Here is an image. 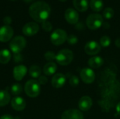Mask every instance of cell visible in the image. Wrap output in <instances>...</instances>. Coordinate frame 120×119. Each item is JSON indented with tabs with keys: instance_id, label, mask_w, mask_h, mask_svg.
Listing matches in <instances>:
<instances>
[{
	"instance_id": "1",
	"label": "cell",
	"mask_w": 120,
	"mask_h": 119,
	"mask_svg": "<svg viewBox=\"0 0 120 119\" xmlns=\"http://www.w3.org/2000/svg\"><path fill=\"white\" fill-rule=\"evenodd\" d=\"M30 17L38 22H43L49 18L51 14L50 6L45 1H39L33 3L29 8Z\"/></svg>"
},
{
	"instance_id": "2",
	"label": "cell",
	"mask_w": 120,
	"mask_h": 119,
	"mask_svg": "<svg viewBox=\"0 0 120 119\" xmlns=\"http://www.w3.org/2000/svg\"><path fill=\"white\" fill-rule=\"evenodd\" d=\"M25 92L30 97H37L40 93V84L34 79H30L25 83Z\"/></svg>"
},
{
	"instance_id": "3",
	"label": "cell",
	"mask_w": 120,
	"mask_h": 119,
	"mask_svg": "<svg viewBox=\"0 0 120 119\" xmlns=\"http://www.w3.org/2000/svg\"><path fill=\"white\" fill-rule=\"evenodd\" d=\"M74 54L72 50L69 49H63L57 53L56 60L59 65L65 66L72 62Z\"/></svg>"
},
{
	"instance_id": "4",
	"label": "cell",
	"mask_w": 120,
	"mask_h": 119,
	"mask_svg": "<svg viewBox=\"0 0 120 119\" xmlns=\"http://www.w3.org/2000/svg\"><path fill=\"white\" fill-rule=\"evenodd\" d=\"M86 26L91 30H96L99 29L103 24V16L98 13L90 14L86 18Z\"/></svg>"
},
{
	"instance_id": "5",
	"label": "cell",
	"mask_w": 120,
	"mask_h": 119,
	"mask_svg": "<svg viewBox=\"0 0 120 119\" xmlns=\"http://www.w3.org/2000/svg\"><path fill=\"white\" fill-rule=\"evenodd\" d=\"M26 43V39L23 36H17L11 40L9 44V47L14 54H18L25 48Z\"/></svg>"
},
{
	"instance_id": "6",
	"label": "cell",
	"mask_w": 120,
	"mask_h": 119,
	"mask_svg": "<svg viewBox=\"0 0 120 119\" xmlns=\"http://www.w3.org/2000/svg\"><path fill=\"white\" fill-rule=\"evenodd\" d=\"M68 34L66 32L62 29H57L54 30L51 34V41L55 46L62 45L67 41Z\"/></svg>"
},
{
	"instance_id": "7",
	"label": "cell",
	"mask_w": 120,
	"mask_h": 119,
	"mask_svg": "<svg viewBox=\"0 0 120 119\" xmlns=\"http://www.w3.org/2000/svg\"><path fill=\"white\" fill-rule=\"evenodd\" d=\"M80 78L82 81L85 83L90 84L94 81L96 75L92 69L84 67L80 72Z\"/></svg>"
},
{
	"instance_id": "8",
	"label": "cell",
	"mask_w": 120,
	"mask_h": 119,
	"mask_svg": "<svg viewBox=\"0 0 120 119\" xmlns=\"http://www.w3.org/2000/svg\"><path fill=\"white\" fill-rule=\"evenodd\" d=\"M101 50V46L95 41H90L87 42L84 46V51L89 55H95L98 54Z\"/></svg>"
},
{
	"instance_id": "9",
	"label": "cell",
	"mask_w": 120,
	"mask_h": 119,
	"mask_svg": "<svg viewBox=\"0 0 120 119\" xmlns=\"http://www.w3.org/2000/svg\"><path fill=\"white\" fill-rule=\"evenodd\" d=\"M39 30V25L34 22H30L25 24L22 27V33L27 36L35 35Z\"/></svg>"
},
{
	"instance_id": "10",
	"label": "cell",
	"mask_w": 120,
	"mask_h": 119,
	"mask_svg": "<svg viewBox=\"0 0 120 119\" xmlns=\"http://www.w3.org/2000/svg\"><path fill=\"white\" fill-rule=\"evenodd\" d=\"M13 29L9 25H4L0 27V41L7 42L12 38Z\"/></svg>"
},
{
	"instance_id": "11",
	"label": "cell",
	"mask_w": 120,
	"mask_h": 119,
	"mask_svg": "<svg viewBox=\"0 0 120 119\" xmlns=\"http://www.w3.org/2000/svg\"><path fill=\"white\" fill-rule=\"evenodd\" d=\"M65 18L68 23L71 25H75L79 21V15L75 9L70 8H68L65 12Z\"/></svg>"
},
{
	"instance_id": "12",
	"label": "cell",
	"mask_w": 120,
	"mask_h": 119,
	"mask_svg": "<svg viewBox=\"0 0 120 119\" xmlns=\"http://www.w3.org/2000/svg\"><path fill=\"white\" fill-rule=\"evenodd\" d=\"M61 119H84V115L79 110L69 109L63 113Z\"/></svg>"
},
{
	"instance_id": "13",
	"label": "cell",
	"mask_w": 120,
	"mask_h": 119,
	"mask_svg": "<svg viewBox=\"0 0 120 119\" xmlns=\"http://www.w3.org/2000/svg\"><path fill=\"white\" fill-rule=\"evenodd\" d=\"M66 82V77L63 74H56L51 79V85L56 88H60L63 87Z\"/></svg>"
},
{
	"instance_id": "14",
	"label": "cell",
	"mask_w": 120,
	"mask_h": 119,
	"mask_svg": "<svg viewBox=\"0 0 120 119\" xmlns=\"http://www.w3.org/2000/svg\"><path fill=\"white\" fill-rule=\"evenodd\" d=\"M93 105L92 99L89 96H83L79 101L78 106L81 111L86 112L89 110Z\"/></svg>"
},
{
	"instance_id": "15",
	"label": "cell",
	"mask_w": 120,
	"mask_h": 119,
	"mask_svg": "<svg viewBox=\"0 0 120 119\" xmlns=\"http://www.w3.org/2000/svg\"><path fill=\"white\" fill-rule=\"evenodd\" d=\"M12 108L15 111H22L26 107L25 100L21 97H15L11 100V102Z\"/></svg>"
},
{
	"instance_id": "16",
	"label": "cell",
	"mask_w": 120,
	"mask_h": 119,
	"mask_svg": "<svg viewBox=\"0 0 120 119\" xmlns=\"http://www.w3.org/2000/svg\"><path fill=\"white\" fill-rule=\"evenodd\" d=\"M27 72V67L25 65H18L16 67H14L13 69V77L15 79V80L16 81H21L24 76L26 75Z\"/></svg>"
},
{
	"instance_id": "17",
	"label": "cell",
	"mask_w": 120,
	"mask_h": 119,
	"mask_svg": "<svg viewBox=\"0 0 120 119\" xmlns=\"http://www.w3.org/2000/svg\"><path fill=\"white\" fill-rule=\"evenodd\" d=\"M104 63V60L101 56H94L91 58L89 61L88 64L90 68L92 69H98L101 67Z\"/></svg>"
},
{
	"instance_id": "18",
	"label": "cell",
	"mask_w": 120,
	"mask_h": 119,
	"mask_svg": "<svg viewBox=\"0 0 120 119\" xmlns=\"http://www.w3.org/2000/svg\"><path fill=\"white\" fill-rule=\"evenodd\" d=\"M89 4L88 0H73V5L75 8L80 12L87 11Z\"/></svg>"
},
{
	"instance_id": "19",
	"label": "cell",
	"mask_w": 120,
	"mask_h": 119,
	"mask_svg": "<svg viewBox=\"0 0 120 119\" xmlns=\"http://www.w3.org/2000/svg\"><path fill=\"white\" fill-rule=\"evenodd\" d=\"M56 70H57V65L53 62H49L46 63L43 68V72L44 74L47 76L53 75V74L56 73Z\"/></svg>"
},
{
	"instance_id": "20",
	"label": "cell",
	"mask_w": 120,
	"mask_h": 119,
	"mask_svg": "<svg viewBox=\"0 0 120 119\" xmlns=\"http://www.w3.org/2000/svg\"><path fill=\"white\" fill-rule=\"evenodd\" d=\"M91 8L95 12H100L102 11L104 6L103 0H91L89 3Z\"/></svg>"
},
{
	"instance_id": "21",
	"label": "cell",
	"mask_w": 120,
	"mask_h": 119,
	"mask_svg": "<svg viewBox=\"0 0 120 119\" xmlns=\"http://www.w3.org/2000/svg\"><path fill=\"white\" fill-rule=\"evenodd\" d=\"M11 100L10 94L4 90H0V107L7 105Z\"/></svg>"
},
{
	"instance_id": "22",
	"label": "cell",
	"mask_w": 120,
	"mask_h": 119,
	"mask_svg": "<svg viewBox=\"0 0 120 119\" xmlns=\"http://www.w3.org/2000/svg\"><path fill=\"white\" fill-rule=\"evenodd\" d=\"M11 58V54L7 49H3L0 50V63L7 64Z\"/></svg>"
},
{
	"instance_id": "23",
	"label": "cell",
	"mask_w": 120,
	"mask_h": 119,
	"mask_svg": "<svg viewBox=\"0 0 120 119\" xmlns=\"http://www.w3.org/2000/svg\"><path fill=\"white\" fill-rule=\"evenodd\" d=\"M41 69L37 65H32L29 69V74L32 78H39L41 74Z\"/></svg>"
},
{
	"instance_id": "24",
	"label": "cell",
	"mask_w": 120,
	"mask_h": 119,
	"mask_svg": "<svg viewBox=\"0 0 120 119\" xmlns=\"http://www.w3.org/2000/svg\"><path fill=\"white\" fill-rule=\"evenodd\" d=\"M11 93L13 95H18L22 91V87L20 83H14L11 87Z\"/></svg>"
},
{
	"instance_id": "25",
	"label": "cell",
	"mask_w": 120,
	"mask_h": 119,
	"mask_svg": "<svg viewBox=\"0 0 120 119\" xmlns=\"http://www.w3.org/2000/svg\"><path fill=\"white\" fill-rule=\"evenodd\" d=\"M114 15H115V11L113 8L111 7H107L106 8L104 9L103 13V17L107 20L111 19L114 16Z\"/></svg>"
},
{
	"instance_id": "26",
	"label": "cell",
	"mask_w": 120,
	"mask_h": 119,
	"mask_svg": "<svg viewBox=\"0 0 120 119\" xmlns=\"http://www.w3.org/2000/svg\"><path fill=\"white\" fill-rule=\"evenodd\" d=\"M110 43H111V39L108 36H103L100 39V45L102 47L104 48L108 47L110 45Z\"/></svg>"
},
{
	"instance_id": "27",
	"label": "cell",
	"mask_w": 120,
	"mask_h": 119,
	"mask_svg": "<svg viewBox=\"0 0 120 119\" xmlns=\"http://www.w3.org/2000/svg\"><path fill=\"white\" fill-rule=\"evenodd\" d=\"M67 41L70 45H75L78 42V38L77 36H75L74 34H70V35L68 36Z\"/></svg>"
},
{
	"instance_id": "28",
	"label": "cell",
	"mask_w": 120,
	"mask_h": 119,
	"mask_svg": "<svg viewBox=\"0 0 120 119\" xmlns=\"http://www.w3.org/2000/svg\"><path fill=\"white\" fill-rule=\"evenodd\" d=\"M56 55L52 51H48L44 54L45 59L49 62H53V60H56Z\"/></svg>"
},
{
	"instance_id": "29",
	"label": "cell",
	"mask_w": 120,
	"mask_h": 119,
	"mask_svg": "<svg viewBox=\"0 0 120 119\" xmlns=\"http://www.w3.org/2000/svg\"><path fill=\"white\" fill-rule=\"evenodd\" d=\"M69 82H70V86H72V87H76V86H77L78 85H79V78L77 76H72L70 78V81H69Z\"/></svg>"
},
{
	"instance_id": "30",
	"label": "cell",
	"mask_w": 120,
	"mask_h": 119,
	"mask_svg": "<svg viewBox=\"0 0 120 119\" xmlns=\"http://www.w3.org/2000/svg\"><path fill=\"white\" fill-rule=\"evenodd\" d=\"M52 27H53L52 25H51V23L49 21L46 20V21L42 22V29L45 32H51L52 30Z\"/></svg>"
},
{
	"instance_id": "31",
	"label": "cell",
	"mask_w": 120,
	"mask_h": 119,
	"mask_svg": "<svg viewBox=\"0 0 120 119\" xmlns=\"http://www.w3.org/2000/svg\"><path fill=\"white\" fill-rule=\"evenodd\" d=\"M48 81V79L44 76H40L38 79V82L40 85H45Z\"/></svg>"
},
{
	"instance_id": "32",
	"label": "cell",
	"mask_w": 120,
	"mask_h": 119,
	"mask_svg": "<svg viewBox=\"0 0 120 119\" xmlns=\"http://www.w3.org/2000/svg\"><path fill=\"white\" fill-rule=\"evenodd\" d=\"M4 22L5 23V25H9L11 23V18L9 16H6L4 18Z\"/></svg>"
},
{
	"instance_id": "33",
	"label": "cell",
	"mask_w": 120,
	"mask_h": 119,
	"mask_svg": "<svg viewBox=\"0 0 120 119\" xmlns=\"http://www.w3.org/2000/svg\"><path fill=\"white\" fill-rule=\"evenodd\" d=\"M14 60L16 62H19L22 60V58H21V55H20V53L14 54Z\"/></svg>"
},
{
	"instance_id": "34",
	"label": "cell",
	"mask_w": 120,
	"mask_h": 119,
	"mask_svg": "<svg viewBox=\"0 0 120 119\" xmlns=\"http://www.w3.org/2000/svg\"><path fill=\"white\" fill-rule=\"evenodd\" d=\"M0 119H15L12 116L8 115V114H6V115H3L0 117Z\"/></svg>"
},
{
	"instance_id": "35",
	"label": "cell",
	"mask_w": 120,
	"mask_h": 119,
	"mask_svg": "<svg viewBox=\"0 0 120 119\" xmlns=\"http://www.w3.org/2000/svg\"><path fill=\"white\" fill-rule=\"evenodd\" d=\"M115 45L117 46V47L120 48V38H118L116 39L115 41Z\"/></svg>"
},
{
	"instance_id": "36",
	"label": "cell",
	"mask_w": 120,
	"mask_h": 119,
	"mask_svg": "<svg viewBox=\"0 0 120 119\" xmlns=\"http://www.w3.org/2000/svg\"><path fill=\"white\" fill-rule=\"evenodd\" d=\"M116 109H117V113L120 114V102L117 104V107H116Z\"/></svg>"
},
{
	"instance_id": "37",
	"label": "cell",
	"mask_w": 120,
	"mask_h": 119,
	"mask_svg": "<svg viewBox=\"0 0 120 119\" xmlns=\"http://www.w3.org/2000/svg\"><path fill=\"white\" fill-rule=\"evenodd\" d=\"M24 1H25V2H27V3H28V2H31L32 1H33V0H23Z\"/></svg>"
},
{
	"instance_id": "38",
	"label": "cell",
	"mask_w": 120,
	"mask_h": 119,
	"mask_svg": "<svg viewBox=\"0 0 120 119\" xmlns=\"http://www.w3.org/2000/svg\"><path fill=\"white\" fill-rule=\"evenodd\" d=\"M59 1H61V2H65L66 0H59Z\"/></svg>"
},
{
	"instance_id": "39",
	"label": "cell",
	"mask_w": 120,
	"mask_h": 119,
	"mask_svg": "<svg viewBox=\"0 0 120 119\" xmlns=\"http://www.w3.org/2000/svg\"><path fill=\"white\" fill-rule=\"evenodd\" d=\"M12 1H15V0H12Z\"/></svg>"
}]
</instances>
